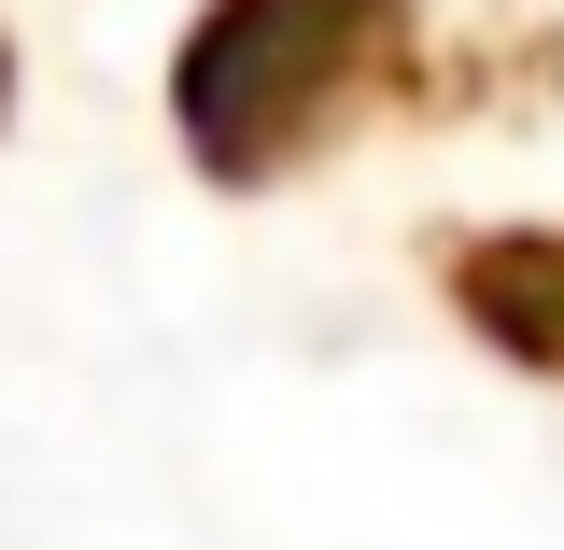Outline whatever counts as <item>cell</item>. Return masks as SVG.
Returning a JSON list of instances; mask_svg holds the SVG:
<instances>
[{
	"instance_id": "2",
	"label": "cell",
	"mask_w": 564,
	"mask_h": 550,
	"mask_svg": "<svg viewBox=\"0 0 564 550\" xmlns=\"http://www.w3.org/2000/svg\"><path fill=\"white\" fill-rule=\"evenodd\" d=\"M466 311L508 325V339L564 367V240H508V255H466Z\"/></svg>"
},
{
	"instance_id": "1",
	"label": "cell",
	"mask_w": 564,
	"mask_h": 550,
	"mask_svg": "<svg viewBox=\"0 0 564 550\" xmlns=\"http://www.w3.org/2000/svg\"><path fill=\"white\" fill-rule=\"evenodd\" d=\"M381 0H226L184 57V128L212 170H269L282 141L339 99V71L367 57Z\"/></svg>"
}]
</instances>
